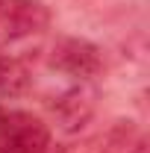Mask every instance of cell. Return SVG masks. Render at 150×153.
<instances>
[{
  "mask_svg": "<svg viewBox=\"0 0 150 153\" xmlns=\"http://www.w3.org/2000/svg\"><path fill=\"white\" fill-rule=\"evenodd\" d=\"M94 106H97V88H94V82H74L56 100L53 112H56V121L65 133H76L82 124H88V118L94 115Z\"/></svg>",
  "mask_w": 150,
  "mask_h": 153,
  "instance_id": "obj_4",
  "label": "cell"
},
{
  "mask_svg": "<svg viewBox=\"0 0 150 153\" xmlns=\"http://www.w3.org/2000/svg\"><path fill=\"white\" fill-rule=\"evenodd\" d=\"M62 153H79V150H62Z\"/></svg>",
  "mask_w": 150,
  "mask_h": 153,
  "instance_id": "obj_6",
  "label": "cell"
},
{
  "mask_svg": "<svg viewBox=\"0 0 150 153\" xmlns=\"http://www.w3.org/2000/svg\"><path fill=\"white\" fill-rule=\"evenodd\" d=\"M30 85V71L18 59L0 53V94H21Z\"/></svg>",
  "mask_w": 150,
  "mask_h": 153,
  "instance_id": "obj_5",
  "label": "cell"
},
{
  "mask_svg": "<svg viewBox=\"0 0 150 153\" xmlns=\"http://www.w3.org/2000/svg\"><path fill=\"white\" fill-rule=\"evenodd\" d=\"M50 130L30 112L0 115V153H47Z\"/></svg>",
  "mask_w": 150,
  "mask_h": 153,
  "instance_id": "obj_1",
  "label": "cell"
},
{
  "mask_svg": "<svg viewBox=\"0 0 150 153\" xmlns=\"http://www.w3.org/2000/svg\"><path fill=\"white\" fill-rule=\"evenodd\" d=\"M50 65L56 71H62V74L74 76L76 82H91L103 68V59H100V50L91 41H85V38H62L53 47Z\"/></svg>",
  "mask_w": 150,
  "mask_h": 153,
  "instance_id": "obj_3",
  "label": "cell"
},
{
  "mask_svg": "<svg viewBox=\"0 0 150 153\" xmlns=\"http://www.w3.org/2000/svg\"><path fill=\"white\" fill-rule=\"evenodd\" d=\"M47 24L50 15L36 0H0V47L36 36Z\"/></svg>",
  "mask_w": 150,
  "mask_h": 153,
  "instance_id": "obj_2",
  "label": "cell"
}]
</instances>
